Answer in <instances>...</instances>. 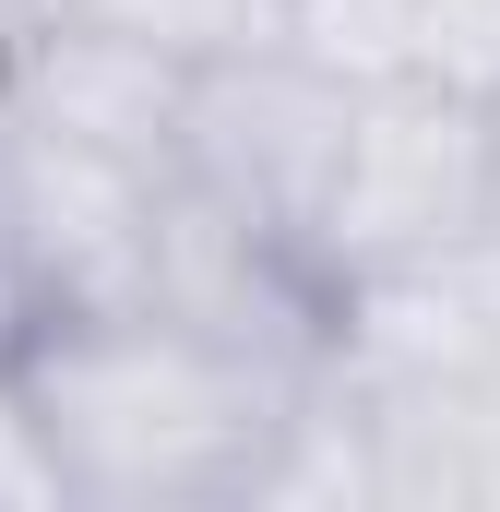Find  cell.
<instances>
[{"instance_id":"5b68a950","label":"cell","mask_w":500,"mask_h":512,"mask_svg":"<svg viewBox=\"0 0 500 512\" xmlns=\"http://www.w3.org/2000/svg\"><path fill=\"white\" fill-rule=\"evenodd\" d=\"M179 108H191V72L155 60L143 36L72 24V12H12V96H0V120L179 179Z\"/></svg>"},{"instance_id":"8992f818","label":"cell","mask_w":500,"mask_h":512,"mask_svg":"<svg viewBox=\"0 0 500 512\" xmlns=\"http://www.w3.org/2000/svg\"><path fill=\"white\" fill-rule=\"evenodd\" d=\"M24 12H72V24L143 36V48L179 60V72L239 60V48H274V0H24Z\"/></svg>"},{"instance_id":"6da1fadb","label":"cell","mask_w":500,"mask_h":512,"mask_svg":"<svg viewBox=\"0 0 500 512\" xmlns=\"http://www.w3.org/2000/svg\"><path fill=\"white\" fill-rule=\"evenodd\" d=\"M0 370L48 441L60 512H239L274 417L310 382V358H250L167 310L12 322Z\"/></svg>"},{"instance_id":"3957f363","label":"cell","mask_w":500,"mask_h":512,"mask_svg":"<svg viewBox=\"0 0 500 512\" xmlns=\"http://www.w3.org/2000/svg\"><path fill=\"white\" fill-rule=\"evenodd\" d=\"M155 203H167L155 167H120V155H84L60 131L0 120V334L72 322V310H143Z\"/></svg>"},{"instance_id":"277c9868","label":"cell","mask_w":500,"mask_h":512,"mask_svg":"<svg viewBox=\"0 0 500 512\" xmlns=\"http://www.w3.org/2000/svg\"><path fill=\"white\" fill-rule=\"evenodd\" d=\"M346 96L358 84L310 72L298 48L203 60L191 72V108H179V191H203L215 215H239L250 239L310 262V215H322L334 143H346Z\"/></svg>"},{"instance_id":"52a82bcc","label":"cell","mask_w":500,"mask_h":512,"mask_svg":"<svg viewBox=\"0 0 500 512\" xmlns=\"http://www.w3.org/2000/svg\"><path fill=\"white\" fill-rule=\"evenodd\" d=\"M274 48H298L334 84L417 72V0H274Z\"/></svg>"},{"instance_id":"9c48e42d","label":"cell","mask_w":500,"mask_h":512,"mask_svg":"<svg viewBox=\"0 0 500 512\" xmlns=\"http://www.w3.org/2000/svg\"><path fill=\"white\" fill-rule=\"evenodd\" d=\"M0 512H60V477H48V441L24 417V393L0 370Z\"/></svg>"},{"instance_id":"30bf717a","label":"cell","mask_w":500,"mask_h":512,"mask_svg":"<svg viewBox=\"0 0 500 512\" xmlns=\"http://www.w3.org/2000/svg\"><path fill=\"white\" fill-rule=\"evenodd\" d=\"M12 12H24V0H0V96H12Z\"/></svg>"},{"instance_id":"7a4b0ae2","label":"cell","mask_w":500,"mask_h":512,"mask_svg":"<svg viewBox=\"0 0 500 512\" xmlns=\"http://www.w3.org/2000/svg\"><path fill=\"white\" fill-rule=\"evenodd\" d=\"M500 227V108L429 84V72H381L346 96V143L310 215V274L346 286L417 251H465Z\"/></svg>"},{"instance_id":"ba28073f","label":"cell","mask_w":500,"mask_h":512,"mask_svg":"<svg viewBox=\"0 0 500 512\" xmlns=\"http://www.w3.org/2000/svg\"><path fill=\"white\" fill-rule=\"evenodd\" d=\"M417 72L500 108V0H417Z\"/></svg>"}]
</instances>
